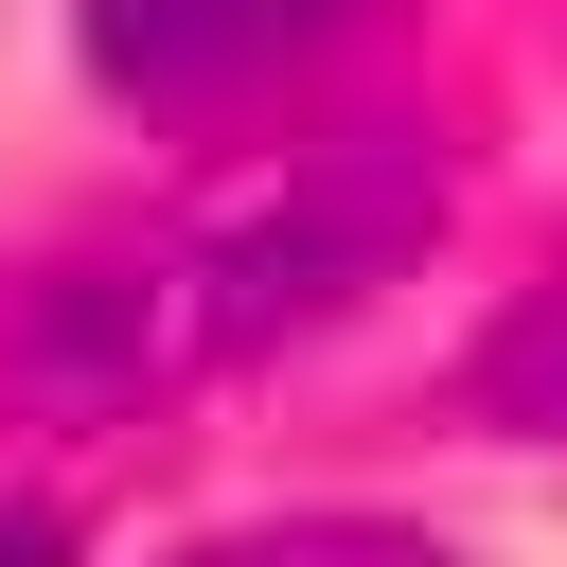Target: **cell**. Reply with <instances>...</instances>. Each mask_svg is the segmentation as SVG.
Returning a JSON list of instances; mask_svg holds the SVG:
<instances>
[{
    "label": "cell",
    "mask_w": 567,
    "mask_h": 567,
    "mask_svg": "<svg viewBox=\"0 0 567 567\" xmlns=\"http://www.w3.org/2000/svg\"><path fill=\"white\" fill-rule=\"evenodd\" d=\"M425 230H443V124H337V142H301V159L230 177L213 213L53 266V284L18 301V372H35L53 408L195 390V372L284 354V337H319L337 301H372Z\"/></svg>",
    "instance_id": "cell-1"
},
{
    "label": "cell",
    "mask_w": 567,
    "mask_h": 567,
    "mask_svg": "<svg viewBox=\"0 0 567 567\" xmlns=\"http://www.w3.org/2000/svg\"><path fill=\"white\" fill-rule=\"evenodd\" d=\"M354 0H89V71L124 106H230L284 53H319Z\"/></svg>",
    "instance_id": "cell-2"
},
{
    "label": "cell",
    "mask_w": 567,
    "mask_h": 567,
    "mask_svg": "<svg viewBox=\"0 0 567 567\" xmlns=\"http://www.w3.org/2000/svg\"><path fill=\"white\" fill-rule=\"evenodd\" d=\"M461 390H478V425H514V443H567V266H549V284H532V301L478 337V372H461Z\"/></svg>",
    "instance_id": "cell-3"
},
{
    "label": "cell",
    "mask_w": 567,
    "mask_h": 567,
    "mask_svg": "<svg viewBox=\"0 0 567 567\" xmlns=\"http://www.w3.org/2000/svg\"><path fill=\"white\" fill-rule=\"evenodd\" d=\"M177 567H443V549L390 532V514H284V532H213V549H177Z\"/></svg>",
    "instance_id": "cell-4"
},
{
    "label": "cell",
    "mask_w": 567,
    "mask_h": 567,
    "mask_svg": "<svg viewBox=\"0 0 567 567\" xmlns=\"http://www.w3.org/2000/svg\"><path fill=\"white\" fill-rule=\"evenodd\" d=\"M0 567H71V549H53V532H35V514H0Z\"/></svg>",
    "instance_id": "cell-5"
}]
</instances>
